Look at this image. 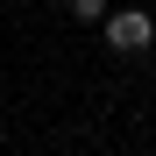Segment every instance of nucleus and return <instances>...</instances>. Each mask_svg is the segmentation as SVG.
I'll list each match as a JSON object with an SVG mask.
<instances>
[{
  "instance_id": "obj_2",
  "label": "nucleus",
  "mask_w": 156,
  "mask_h": 156,
  "mask_svg": "<svg viewBox=\"0 0 156 156\" xmlns=\"http://www.w3.org/2000/svg\"><path fill=\"white\" fill-rule=\"evenodd\" d=\"M64 7H71L78 21H107V0H64Z\"/></svg>"
},
{
  "instance_id": "obj_1",
  "label": "nucleus",
  "mask_w": 156,
  "mask_h": 156,
  "mask_svg": "<svg viewBox=\"0 0 156 156\" xmlns=\"http://www.w3.org/2000/svg\"><path fill=\"white\" fill-rule=\"evenodd\" d=\"M99 36H107L114 57H142V50L156 43V14H149V7H107Z\"/></svg>"
}]
</instances>
